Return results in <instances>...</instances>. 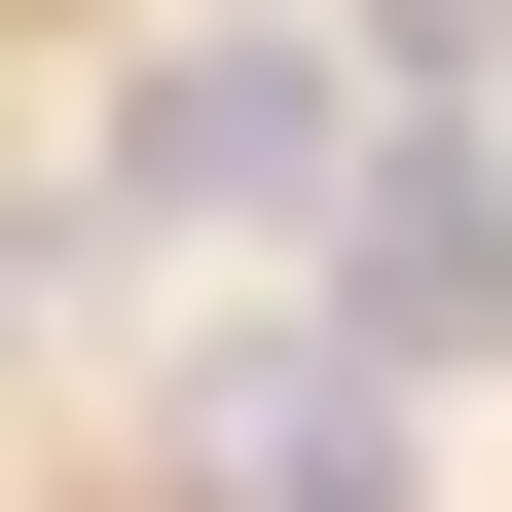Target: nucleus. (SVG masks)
Returning <instances> with one entry per match:
<instances>
[{"label": "nucleus", "mask_w": 512, "mask_h": 512, "mask_svg": "<svg viewBox=\"0 0 512 512\" xmlns=\"http://www.w3.org/2000/svg\"><path fill=\"white\" fill-rule=\"evenodd\" d=\"M183 512H403V366H330V330H256L220 403H183Z\"/></svg>", "instance_id": "7ed1b4c3"}, {"label": "nucleus", "mask_w": 512, "mask_h": 512, "mask_svg": "<svg viewBox=\"0 0 512 512\" xmlns=\"http://www.w3.org/2000/svg\"><path fill=\"white\" fill-rule=\"evenodd\" d=\"M110 183H147V220H293V183H330V74H293V37H147V74H110Z\"/></svg>", "instance_id": "f03ea898"}, {"label": "nucleus", "mask_w": 512, "mask_h": 512, "mask_svg": "<svg viewBox=\"0 0 512 512\" xmlns=\"http://www.w3.org/2000/svg\"><path fill=\"white\" fill-rule=\"evenodd\" d=\"M366 74H403V110H439V74H512V0H366Z\"/></svg>", "instance_id": "20e7f679"}, {"label": "nucleus", "mask_w": 512, "mask_h": 512, "mask_svg": "<svg viewBox=\"0 0 512 512\" xmlns=\"http://www.w3.org/2000/svg\"><path fill=\"white\" fill-rule=\"evenodd\" d=\"M330 366H512V183H476V110H403V147L330 183Z\"/></svg>", "instance_id": "f257e3e1"}]
</instances>
